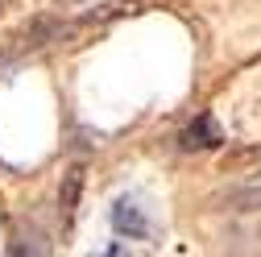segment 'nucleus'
I'll return each instance as SVG.
<instances>
[{"label": "nucleus", "mask_w": 261, "mask_h": 257, "mask_svg": "<svg viewBox=\"0 0 261 257\" xmlns=\"http://www.w3.org/2000/svg\"><path fill=\"white\" fill-rule=\"evenodd\" d=\"M13 257H46V241H42V233H38V228H29L25 237H17Z\"/></svg>", "instance_id": "5"}, {"label": "nucleus", "mask_w": 261, "mask_h": 257, "mask_svg": "<svg viewBox=\"0 0 261 257\" xmlns=\"http://www.w3.org/2000/svg\"><path fill=\"white\" fill-rule=\"evenodd\" d=\"M95 257H128V249H124V245H112V249H104V253H95Z\"/></svg>", "instance_id": "7"}, {"label": "nucleus", "mask_w": 261, "mask_h": 257, "mask_svg": "<svg viewBox=\"0 0 261 257\" xmlns=\"http://www.w3.org/2000/svg\"><path fill=\"white\" fill-rule=\"evenodd\" d=\"M212 212H228V216H253L261 212V170L249 174L245 183H232V187H224L216 191V195L207 199Z\"/></svg>", "instance_id": "1"}, {"label": "nucleus", "mask_w": 261, "mask_h": 257, "mask_svg": "<svg viewBox=\"0 0 261 257\" xmlns=\"http://www.w3.org/2000/svg\"><path fill=\"white\" fill-rule=\"evenodd\" d=\"M112 228L120 233V237H128V241H145L149 237V216H145V208L137 203V199H116L112 203Z\"/></svg>", "instance_id": "2"}, {"label": "nucleus", "mask_w": 261, "mask_h": 257, "mask_svg": "<svg viewBox=\"0 0 261 257\" xmlns=\"http://www.w3.org/2000/svg\"><path fill=\"white\" fill-rule=\"evenodd\" d=\"M79 187H83V170L71 166L67 178H62V191H58V208H62V220L75 216V203H79Z\"/></svg>", "instance_id": "4"}, {"label": "nucleus", "mask_w": 261, "mask_h": 257, "mask_svg": "<svg viewBox=\"0 0 261 257\" xmlns=\"http://www.w3.org/2000/svg\"><path fill=\"white\" fill-rule=\"evenodd\" d=\"M249 162H261V145H249V149H232V153H224V158H220V170L228 174V170H241V166H249Z\"/></svg>", "instance_id": "6"}, {"label": "nucleus", "mask_w": 261, "mask_h": 257, "mask_svg": "<svg viewBox=\"0 0 261 257\" xmlns=\"http://www.w3.org/2000/svg\"><path fill=\"white\" fill-rule=\"evenodd\" d=\"M224 141V133H220V124H216V116L212 112H199V116H195L187 128H182V133H178V149H216Z\"/></svg>", "instance_id": "3"}]
</instances>
